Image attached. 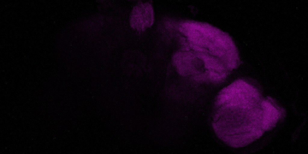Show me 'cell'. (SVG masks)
I'll use <instances>...</instances> for the list:
<instances>
[{
	"instance_id": "3957f363",
	"label": "cell",
	"mask_w": 308,
	"mask_h": 154,
	"mask_svg": "<svg viewBox=\"0 0 308 154\" xmlns=\"http://www.w3.org/2000/svg\"><path fill=\"white\" fill-rule=\"evenodd\" d=\"M189 49H190V48H189ZM188 49H187V50H188Z\"/></svg>"
},
{
	"instance_id": "7a4b0ae2",
	"label": "cell",
	"mask_w": 308,
	"mask_h": 154,
	"mask_svg": "<svg viewBox=\"0 0 308 154\" xmlns=\"http://www.w3.org/2000/svg\"><path fill=\"white\" fill-rule=\"evenodd\" d=\"M154 21L152 7L148 2H140L135 5L130 18L131 27L138 30H143L151 26Z\"/></svg>"
},
{
	"instance_id": "6da1fadb",
	"label": "cell",
	"mask_w": 308,
	"mask_h": 154,
	"mask_svg": "<svg viewBox=\"0 0 308 154\" xmlns=\"http://www.w3.org/2000/svg\"><path fill=\"white\" fill-rule=\"evenodd\" d=\"M252 104L247 94L234 82L218 94L212 125L218 137L228 145L237 148L247 144V117Z\"/></svg>"
}]
</instances>
